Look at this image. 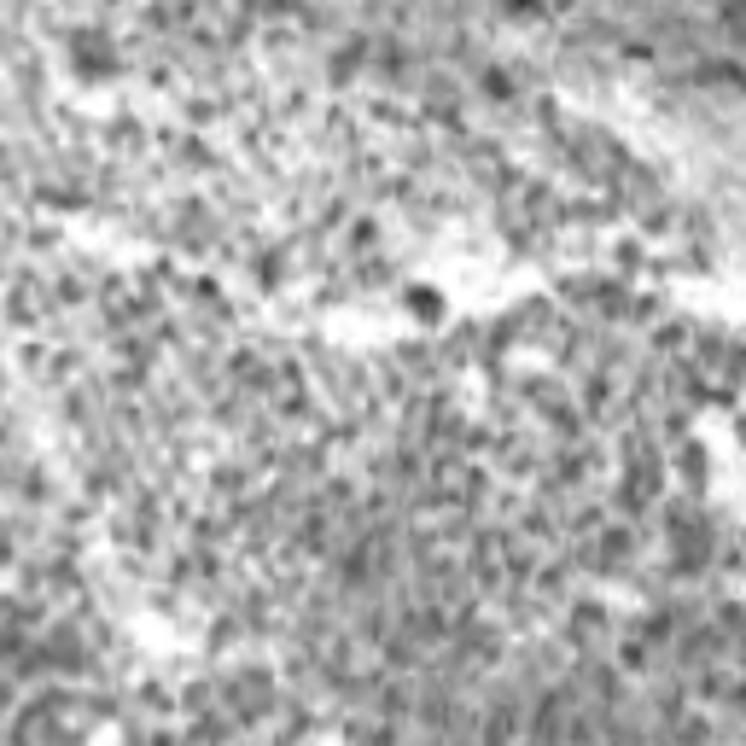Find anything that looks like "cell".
<instances>
[{
	"label": "cell",
	"mask_w": 746,
	"mask_h": 746,
	"mask_svg": "<svg viewBox=\"0 0 746 746\" xmlns=\"http://www.w3.org/2000/svg\"><path fill=\"white\" fill-rule=\"evenodd\" d=\"M682 478H688V484H694V478H706V449H694V443L682 449Z\"/></svg>",
	"instance_id": "4"
},
{
	"label": "cell",
	"mask_w": 746,
	"mask_h": 746,
	"mask_svg": "<svg viewBox=\"0 0 746 746\" xmlns=\"http://www.w3.org/2000/svg\"><path fill=\"white\" fill-rule=\"evenodd\" d=\"M140 706H146V712H170L175 700H170V688H164V682H146V688H140Z\"/></svg>",
	"instance_id": "3"
},
{
	"label": "cell",
	"mask_w": 746,
	"mask_h": 746,
	"mask_svg": "<svg viewBox=\"0 0 746 746\" xmlns=\"http://www.w3.org/2000/svg\"><path fill=\"white\" fill-rule=\"evenodd\" d=\"M607 630H612V618H607L601 601H572V607H566V642H572V647L607 642Z\"/></svg>",
	"instance_id": "1"
},
{
	"label": "cell",
	"mask_w": 746,
	"mask_h": 746,
	"mask_svg": "<svg viewBox=\"0 0 746 746\" xmlns=\"http://www.w3.org/2000/svg\"><path fill=\"white\" fill-rule=\"evenodd\" d=\"M350 245H356V251H362V245H379V222H368V216H362V222L350 228Z\"/></svg>",
	"instance_id": "5"
},
{
	"label": "cell",
	"mask_w": 746,
	"mask_h": 746,
	"mask_svg": "<svg viewBox=\"0 0 746 746\" xmlns=\"http://www.w3.org/2000/svg\"><path fill=\"white\" fill-rule=\"evenodd\" d=\"M478 94H484L490 105H513V100H519V76L502 70V65H484V70H478Z\"/></svg>",
	"instance_id": "2"
}]
</instances>
